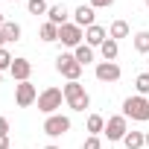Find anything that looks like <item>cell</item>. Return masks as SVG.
<instances>
[{
	"label": "cell",
	"mask_w": 149,
	"mask_h": 149,
	"mask_svg": "<svg viewBox=\"0 0 149 149\" xmlns=\"http://www.w3.org/2000/svg\"><path fill=\"white\" fill-rule=\"evenodd\" d=\"M100 53H102V58H105V61H114V58H117V53H120V44H117L114 38H108V41L100 47Z\"/></svg>",
	"instance_id": "ac0fdd59"
},
{
	"label": "cell",
	"mask_w": 149,
	"mask_h": 149,
	"mask_svg": "<svg viewBox=\"0 0 149 149\" xmlns=\"http://www.w3.org/2000/svg\"><path fill=\"white\" fill-rule=\"evenodd\" d=\"M94 73H97V79H100V82H117V79L123 76V70H120L117 61H100Z\"/></svg>",
	"instance_id": "9c48e42d"
},
{
	"label": "cell",
	"mask_w": 149,
	"mask_h": 149,
	"mask_svg": "<svg viewBox=\"0 0 149 149\" xmlns=\"http://www.w3.org/2000/svg\"><path fill=\"white\" fill-rule=\"evenodd\" d=\"M56 70L61 73L67 82H79V76H82V64L76 61L73 53H61V56L56 58Z\"/></svg>",
	"instance_id": "3957f363"
},
{
	"label": "cell",
	"mask_w": 149,
	"mask_h": 149,
	"mask_svg": "<svg viewBox=\"0 0 149 149\" xmlns=\"http://www.w3.org/2000/svg\"><path fill=\"white\" fill-rule=\"evenodd\" d=\"M12 3H15V0H12Z\"/></svg>",
	"instance_id": "e575fe53"
},
{
	"label": "cell",
	"mask_w": 149,
	"mask_h": 149,
	"mask_svg": "<svg viewBox=\"0 0 149 149\" xmlns=\"http://www.w3.org/2000/svg\"><path fill=\"white\" fill-rule=\"evenodd\" d=\"M9 73H12V79H18V82H29L32 61H29V58H15L12 67H9Z\"/></svg>",
	"instance_id": "8fae6325"
},
{
	"label": "cell",
	"mask_w": 149,
	"mask_h": 149,
	"mask_svg": "<svg viewBox=\"0 0 149 149\" xmlns=\"http://www.w3.org/2000/svg\"><path fill=\"white\" fill-rule=\"evenodd\" d=\"M6 47V38H3V32H0V50H3Z\"/></svg>",
	"instance_id": "f1b7e54d"
},
{
	"label": "cell",
	"mask_w": 149,
	"mask_h": 149,
	"mask_svg": "<svg viewBox=\"0 0 149 149\" xmlns=\"http://www.w3.org/2000/svg\"><path fill=\"white\" fill-rule=\"evenodd\" d=\"M82 38H85V32H82V26H76V24L58 26V41H61L64 47H73V50H76V47L82 44Z\"/></svg>",
	"instance_id": "52a82bcc"
},
{
	"label": "cell",
	"mask_w": 149,
	"mask_h": 149,
	"mask_svg": "<svg viewBox=\"0 0 149 149\" xmlns=\"http://www.w3.org/2000/svg\"><path fill=\"white\" fill-rule=\"evenodd\" d=\"M67 132H70V117H64V114H50V117L44 120V134L61 137V134H67Z\"/></svg>",
	"instance_id": "8992f818"
},
{
	"label": "cell",
	"mask_w": 149,
	"mask_h": 149,
	"mask_svg": "<svg viewBox=\"0 0 149 149\" xmlns=\"http://www.w3.org/2000/svg\"><path fill=\"white\" fill-rule=\"evenodd\" d=\"M73 56H76V61L85 67V64H91V61H94V47H88V44H79L76 50H73Z\"/></svg>",
	"instance_id": "5bb4252c"
},
{
	"label": "cell",
	"mask_w": 149,
	"mask_h": 149,
	"mask_svg": "<svg viewBox=\"0 0 149 149\" xmlns=\"http://www.w3.org/2000/svg\"><path fill=\"white\" fill-rule=\"evenodd\" d=\"M134 88H137V94H140V97H146V94H149V73H140V76L134 79Z\"/></svg>",
	"instance_id": "603a6c76"
},
{
	"label": "cell",
	"mask_w": 149,
	"mask_h": 149,
	"mask_svg": "<svg viewBox=\"0 0 149 149\" xmlns=\"http://www.w3.org/2000/svg\"><path fill=\"white\" fill-rule=\"evenodd\" d=\"M134 50L143 53V56H149V29H140L134 35Z\"/></svg>",
	"instance_id": "ffe728a7"
},
{
	"label": "cell",
	"mask_w": 149,
	"mask_h": 149,
	"mask_svg": "<svg viewBox=\"0 0 149 149\" xmlns=\"http://www.w3.org/2000/svg\"><path fill=\"white\" fill-rule=\"evenodd\" d=\"M102 134H105L111 143H114V140H123V137L129 134V123H126V117H123V114L108 117V120H105V132H102Z\"/></svg>",
	"instance_id": "5b68a950"
},
{
	"label": "cell",
	"mask_w": 149,
	"mask_h": 149,
	"mask_svg": "<svg viewBox=\"0 0 149 149\" xmlns=\"http://www.w3.org/2000/svg\"><path fill=\"white\" fill-rule=\"evenodd\" d=\"M15 102H18L21 108H29L32 102H38L35 85H32V82H18V85H15Z\"/></svg>",
	"instance_id": "ba28073f"
},
{
	"label": "cell",
	"mask_w": 149,
	"mask_h": 149,
	"mask_svg": "<svg viewBox=\"0 0 149 149\" xmlns=\"http://www.w3.org/2000/svg\"><path fill=\"white\" fill-rule=\"evenodd\" d=\"M0 134H9V120L0 117Z\"/></svg>",
	"instance_id": "4316f807"
},
{
	"label": "cell",
	"mask_w": 149,
	"mask_h": 149,
	"mask_svg": "<svg viewBox=\"0 0 149 149\" xmlns=\"http://www.w3.org/2000/svg\"><path fill=\"white\" fill-rule=\"evenodd\" d=\"M82 149H102V140H100V134H91V137L82 143Z\"/></svg>",
	"instance_id": "d4e9b609"
},
{
	"label": "cell",
	"mask_w": 149,
	"mask_h": 149,
	"mask_svg": "<svg viewBox=\"0 0 149 149\" xmlns=\"http://www.w3.org/2000/svg\"><path fill=\"white\" fill-rule=\"evenodd\" d=\"M61 100H64V91L61 88H44L38 94V111H44L50 117V114H56L61 108Z\"/></svg>",
	"instance_id": "277c9868"
},
{
	"label": "cell",
	"mask_w": 149,
	"mask_h": 149,
	"mask_svg": "<svg viewBox=\"0 0 149 149\" xmlns=\"http://www.w3.org/2000/svg\"><path fill=\"white\" fill-rule=\"evenodd\" d=\"M47 18H50V24L64 26V24H67V18H70V12H67V6H64V3H56V6H50Z\"/></svg>",
	"instance_id": "4fadbf2b"
},
{
	"label": "cell",
	"mask_w": 149,
	"mask_h": 149,
	"mask_svg": "<svg viewBox=\"0 0 149 149\" xmlns=\"http://www.w3.org/2000/svg\"><path fill=\"white\" fill-rule=\"evenodd\" d=\"M3 24H6V18H3V12H0V29H3Z\"/></svg>",
	"instance_id": "f546056e"
},
{
	"label": "cell",
	"mask_w": 149,
	"mask_h": 149,
	"mask_svg": "<svg viewBox=\"0 0 149 149\" xmlns=\"http://www.w3.org/2000/svg\"><path fill=\"white\" fill-rule=\"evenodd\" d=\"M0 32H3L6 44H12V41H21V26H18L15 21H6V24H3V29H0Z\"/></svg>",
	"instance_id": "9a60e30c"
},
{
	"label": "cell",
	"mask_w": 149,
	"mask_h": 149,
	"mask_svg": "<svg viewBox=\"0 0 149 149\" xmlns=\"http://www.w3.org/2000/svg\"><path fill=\"white\" fill-rule=\"evenodd\" d=\"M111 3H114V0H91L88 6H94V9H108Z\"/></svg>",
	"instance_id": "484cf974"
},
{
	"label": "cell",
	"mask_w": 149,
	"mask_h": 149,
	"mask_svg": "<svg viewBox=\"0 0 149 149\" xmlns=\"http://www.w3.org/2000/svg\"><path fill=\"white\" fill-rule=\"evenodd\" d=\"M146 6H149V0H146Z\"/></svg>",
	"instance_id": "836d02e7"
},
{
	"label": "cell",
	"mask_w": 149,
	"mask_h": 149,
	"mask_svg": "<svg viewBox=\"0 0 149 149\" xmlns=\"http://www.w3.org/2000/svg\"><path fill=\"white\" fill-rule=\"evenodd\" d=\"M123 117H126V120L132 117V120H137V123H146V120H149V100L140 97V94H137V97H129V100L123 102Z\"/></svg>",
	"instance_id": "7a4b0ae2"
},
{
	"label": "cell",
	"mask_w": 149,
	"mask_h": 149,
	"mask_svg": "<svg viewBox=\"0 0 149 149\" xmlns=\"http://www.w3.org/2000/svg\"><path fill=\"white\" fill-rule=\"evenodd\" d=\"M105 41H108V29H105V26L94 24V26L85 29V44H88V47H102Z\"/></svg>",
	"instance_id": "30bf717a"
},
{
	"label": "cell",
	"mask_w": 149,
	"mask_h": 149,
	"mask_svg": "<svg viewBox=\"0 0 149 149\" xmlns=\"http://www.w3.org/2000/svg\"><path fill=\"white\" fill-rule=\"evenodd\" d=\"M12 61H15V56L3 47V50H0V73H3V70H9V67H12Z\"/></svg>",
	"instance_id": "cb8c5ba5"
},
{
	"label": "cell",
	"mask_w": 149,
	"mask_h": 149,
	"mask_svg": "<svg viewBox=\"0 0 149 149\" xmlns=\"http://www.w3.org/2000/svg\"><path fill=\"white\" fill-rule=\"evenodd\" d=\"M94 6H79L76 12H73V24L76 26H82V29H88V26H94Z\"/></svg>",
	"instance_id": "7c38bea8"
},
{
	"label": "cell",
	"mask_w": 149,
	"mask_h": 149,
	"mask_svg": "<svg viewBox=\"0 0 149 149\" xmlns=\"http://www.w3.org/2000/svg\"><path fill=\"white\" fill-rule=\"evenodd\" d=\"M61 91H64V102H67L73 111H85V108H91V97H88V91H85L82 82H67Z\"/></svg>",
	"instance_id": "6da1fadb"
},
{
	"label": "cell",
	"mask_w": 149,
	"mask_h": 149,
	"mask_svg": "<svg viewBox=\"0 0 149 149\" xmlns=\"http://www.w3.org/2000/svg\"><path fill=\"white\" fill-rule=\"evenodd\" d=\"M0 149H12L9 146V134H0Z\"/></svg>",
	"instance_id": "83f0119b"
},
{
	"label": "cell",
	"mask_w": 149,
	"mask_h": 149,
	"mask_svg": "<svg viewBox=\"0 0 149 149\" xmlns=\"http://www.w3.org/2000/svg\"><path fill=\"white\" fill-rule=\"evenodd\" d=\"M129 24L126 21H114L111 24V29H108V38H114V41H120V38H129Z\"/></svg>",
	"instance_id": "2e32d148"
},
{
	"label": "cell",
	"mask_w": 149,
	"mask_h": 149,
	"mask_svg": "<svg viewBox=\"0 0 149 149\" xmlns=\"http://www.w3.org/2000/svg\"><path fill=\"white\" fill-rule=\"evenodd\" d=\"M123 143H126V149H140V146H146V134L143 132H129L123 137Z\"/></svg>",
	"instance_id": "e0dca14e"
},
{
	"label": "cell",
	"mask_w": 149,
	"mask_h": 149,
	"mask_svg": "<svg viewBox=\"0 0 149 149\" xmlns=\"http://www.w3.org/2000/svg\"><path fill=\"white\" fill-rule=\"evenodd\" d=\"M85 126H88L91 134H102V132H105V117H102V114H91Z\"/></svg>",
	"instance_id": "d6986e66"
},
{
	"label": "cell",
	"mask_w": 149,
	"mask_h": 149,
	"mask_svg": "<svg viewBox=\"0 0 149 149\" xmlns=\"http://www.w3.org/2000/svg\"><path fill=\"white\" fill-rule=\"evenodd\" d=\"M41 41H47V44H50V41H58V26L47 21V24L41 26Z\"/></svg>",
	"instance_id": "44dd1931"
},
{
	"label": "cell",
	"mask_w": 149,
	"mask_h": 149,
	"mask_svg": "<svg viewBox=\"0 0 149 149\" xmlns=\"http://www.w3.org/2000/svg\"><path fill=\"white\" fill-rule=\"evenodd\" d=\"M0 82H3V73H0Z\"/></svg>",
	"instance_id": "d6a6232c"
},
{
	"label": "cell",
	"mask_w": 149,
	"mask_h": 149,
	"mask_svg": "<svg viewBox=\"0 0 149 149\" xmlns=\"http://www.w3.org/2000/svg\"><path fill=\"white\" fill-rule=\"evenodd\" d=\"M26 9H29V15H47V12H50V6L44 3V0H29Z\"/></svg>",
	"instance_id": "7402d4cb"
},
{
	"label": "cell",
	"mask_w": 149,
	"mask_h": 149,
	"mask_svg": "<svg viewBox=\"0 0 149 149\" xmlns=\"http://www.w3.org/2000/svg\"><path fill=\"white\" fill-rule=\"evenodd\" d=\"M44 149H58V146H53V143H50V146H44Z\"/></svg>",
	"instance_id": "4dcf8cb0"
},
{
	"label": "cell",
	"mask_w": 149,
	"mask_h": 149,
	"mask_svg": "<svg viewBox=\"0 0 149 149\" xmlns=\"http://www.w3.org/2000/svg\"><path fill=\"white\" fill-rule=\"evenodd\" d=\"M146 146H149V132H146Z\"/></svg>",
	"instance_id": "1f68e13d"
}]
</instances>
